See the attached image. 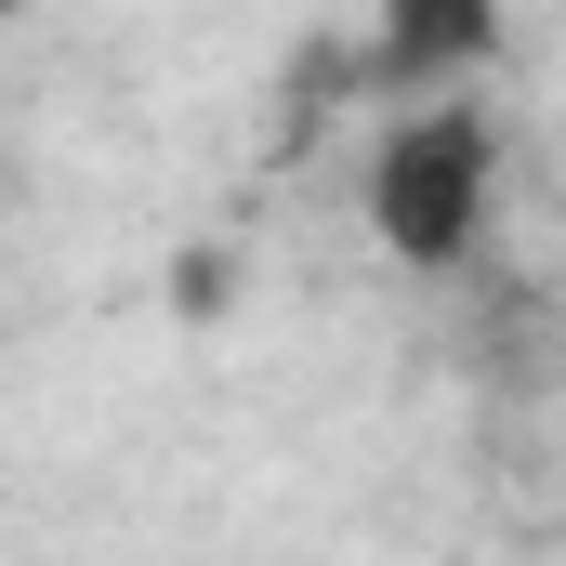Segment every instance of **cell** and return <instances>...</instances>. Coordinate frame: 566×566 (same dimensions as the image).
Wrapping results in <instances>:
<instances>
[{
	"label": "cell",
	"mask_w": 566,
	"mask_h": 566,
	"mask_svg": "<svg viewBox=\"0 0 566 566\" xmlns=\"http://www.w3.org/2000/svg\"><path fill=\"white\" fill-rule=\"evenodd\" d=\"M501 211V119L474 93H422L396 133L369 145V238L409 277H461Z\"/></svg>",
	"instance_id": "6da1fadb"
},
{
	"label": "cell",
	"mask_w": 566,
	"mask_h": 566,
	"mask_svg": "<svg viewBox=\"0 0 566 566\" xmlns=\"http://www.w3.org/2000/svg\"><path fill=\"white\" fill-rule=\"evenodd\" d=\"M0 13H13V0H0Z\"/></svg>",
	"instance_id": "3957f363"
},
{
	"label": "cell",
	"mask_w": 566,
	"mask_h": 566,
	"mask_svg": "<svg viewBox=\"0 0 566 566\" xmlns=\"http://www.w3.org/2000/svg\"><path fill=\"white\" fill-rule=\"evenodd\" d=\"M501 66V0H382V80L396 93H474Z\"/></svg>",
	"instance_id": "7a4b0ae2"
}]
</instances>
